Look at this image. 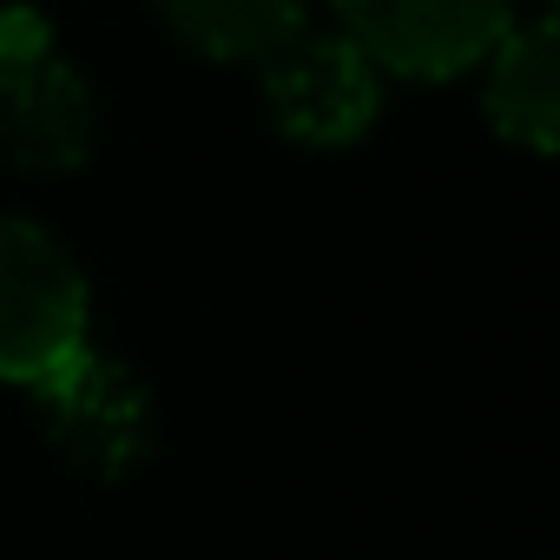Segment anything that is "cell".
<instances>
[{"instance_id":"cell-7","label":"cell","mask_w":560,"mask_h":560,"mask_svg":"<svg viewBox=\"0 0 560 560\" xmlns=\"http://www.w3.org/2000/svg\"><path fill=\"white\" fill-rule=\"evenodd\" d=\"M165 27L224 67H264L311 27V0H159Z\"/></svg>"},{"instance_id":"cell-5","label":"cell","mask_w":560,"mask_h":560,"mask_svg":"<svg viewBox=\"0 0 560 560\" xmlns=\"http://www.w3.org/2000/svg\"><path fill=\"white\" fill-rule=\"evenodd\" d=\"M264 106L270 126L298 145H357L383 113V73L343 34L304 27L291 47L264 60Z\"/></svg>"},{"instance_id":"cell-2","label":"cell","mask_w":560,"mask_h":560,"mask_svg":"<svg viewBox=\"0 0 560 560\" xmlns=\"http://www.w3.org/2000/svg\"><path fill=\"white\" fill-rule=\"evenodd\" d=\"M86 277L34 218L0 211V383H47L86 350Z\"/></svg>"},{"instance_id":"cell-3","label":"cell","mask_w":560,"mask_h":560,"mask_svg":"<svg viewBox=\"0 0 560 560\" xmlns=\"http://www.w3.org/2000/svg\"><path fill=\"white\" fill-rule=\"evenodd\" d=\"M343 40L370 54L376 73L455 80L494 54L521 21V0H330Z\"/></svg>"},{"instance_id":"cell-6","label":"cell","mask_w":560,"mask_h":560,"mask_svg":"<svg viewBox=\"0 0 560 560\" xmlns=\"http://www.w3.org/2000/svg\"><path fill=\"white\" fill-rule=\"evenodd\" d=\"M481 67H488V80H481L488 126L508 145L553 152V132H560V27H553V14L514 21Z\"/></svg>"},{"instance_id":"cell-4","label":"cell","mask_w":560,"mask_h":560,"mask_svg":"<svg viewBox=\"0 0 560 560\" xmlns=\"http://www.w3.org/2000/svg\"><path fill=\"white\" fill-rule=\"evenodd\" d=\"M34 402H40V422H47L54 448L73 468L100 475V481H119L152 455V396H145V383L126 363L100 357L93 343L73 363H60L47 383H34Z\"/></svg>"},{"instance_id":"cell-1","label":"cell","mask_w":560,"mask_h":560,"mask_svg":"<svg viewBox=\"0 0 560 560\" xmlns=\"http://www.w3.org/2000/svg\"><path fill=\"white\" fill-rule=\"evenodd\" d=\"M100 132L86 73L54 47V27L27 0H0V159L14 172H73Z\"/></svg>"}]
</instances>
